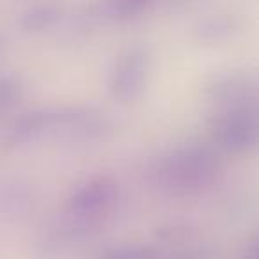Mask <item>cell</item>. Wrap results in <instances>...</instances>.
<instances>
[{
	"label": "cell",
	"mask_w": 259,
	"mask_h": 259,
	"mask_svg": "<svg viewBox=\"0 0 259 259\" xmlns=\"http://www.w3.org/2000/svg\"><path fill=\"white\" fill-rule=\"evenodd\" d=\"M219 172L217 156L206 148H185L160 163L156 178L162 188L174 195L197 194L209 187Z\"/></svg>",
	"instance_id": "obj_1"
},
{
	"label": "cell",
	"mask_w": 259,
	"mask_h": 259,
	"mask_svg": "<svg viewBox=\"0 0 259 259\" xmlns=\"http://www.w3.org/2000/svg\"><path fill=\"white\" fill-rule=\"evenodd\" d=\"M213 132L219 144L227 153L241 155L252 151L259 141L257 110L252 105L231 108L227 114L217 119Z\"/></svg>",
	"instance_id": "obj_2"
},
{
	"label": "cell",
	"mask_w": 259,
	"mask_h": 259,
	"mask_svg": "<svg viewBox=\"0 0 259 259\" xmlns=\"http://www.w3.org/2000/svg\"><path fill=\"white\" fill-rule=\"evenodd\" d=\"M117 201V185L110 178L87 181L69 199L68 209L73 217L94 220L112 209Z\"/></svg>",
	"instance_id": "obj_3"
},
{
	"label": "cell",
	"mask_w": 259,
	"mask_h": 259,
	"mask_svg": "<svg viewBox=\"0 0 259 259\" xmlns=\"http://www.w3.org/2000/svg\"><path fill=\"white\" fill-rule=\"evenodd\" d=\"M148 71V55L142 48H134L122 57L112 78L114 96L121 101H130L141 94Z\"/></svg>",
	"instance_id": "obj_4"
},
{
	"label": "cell",
	"mask_w": 259,
	"mask_h": 259,
	"mask_svg": "<svg viewBox=\"0 0 259 259\" xmlns=\"http://www.w3.org/2000/svg\"><path fill=\"white\" fill-rule=\"evenodd\" d=\"M57 18V11L54 8H37L32 9L29 15L23 16V27L29 30H39L50 25Z\"/></svg>",
	"instance_id": "obj_5"
},
{
	"label": "cell",
	"mask_w": 259,
	"mask_h": 259,
	"mask_svg": "<svg viewBox=\"0 0 259 259\" xmlns=\"http://www.w3.org/2000/svg\"><path fill=\"white\" fill-rule=\"evenodd\" d=\"M103 259H153V250L142 245H122L112 248Z\"/></svg>",
	"instance_id": "obj_6"
},
{
	"label": "cell",
	"mask_w": 259,
	"mask_h": 259,
	"mask_svg": "<svg viewBox=\"0 0 259 259\" xmlns=\"http://www.w3.org/2000/svg\"><path fill=\"white\" fill-rule=\"evenodd\" d=\"M148 2H151V0H117V9L122 15H130V13H137Z\"/></svg>",
	"instance_id": "obj_7"
},
{
	"label": "cell",
	"mask_w": 259,
	"mask_h": 259,
	"mask_svg": "<svg viewBox=\"0 0 259 259\" xmlns=\"http://www.w3.org/2000/svg\"><path fill=\"white\" fill-rule=\"evenodd\" d=\"M243 259H257V245L252 243L250 248H248V252H247V255H245Z\"/></svg>",
	"instance_id": "obj_8"
}]
</instances>
